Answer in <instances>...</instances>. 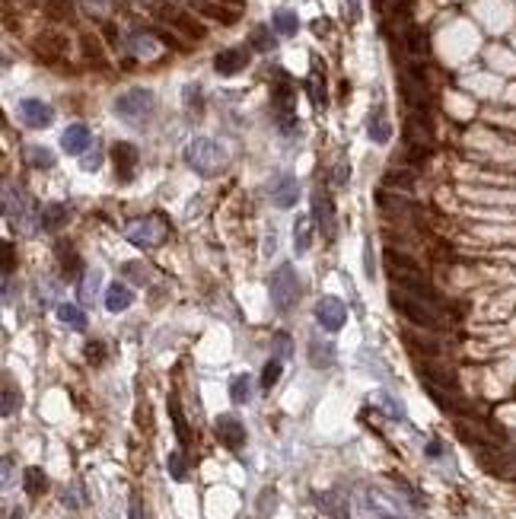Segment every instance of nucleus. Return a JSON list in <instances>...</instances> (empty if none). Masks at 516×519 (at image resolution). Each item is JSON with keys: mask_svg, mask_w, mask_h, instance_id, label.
I'll return each mask as SVG.
<instances>
[{"mask_svg": "<svg viewBox=\"0 0 516 519\" xmlns=\"http://www.w3.org/2000/svg\"><path fill=\"white\" fill-rule=\"evenodd\" d=\"M125 236L131 239L134 245H140V249H156V245H163V239L169 236V226L163 223V217H140L134 220L131 226L125 230Z\"/></svg>", "mask_w": 516, "mask_h": 519, "instance_id": "obj_5", "label": "nucleus"}, {"mask_svg": "<svg viewBox=\"0 0 516 519\" xmlns=\"http://www.w3.org/2000/svg\"><path fill=\"white\" fill-rule=\"evenodd\" d=\"M427 455H440V443H437V440L427 443Z\"/></svg>", "mask_w": 516, "mask_h": 519, "instance_id": "obj_51", "label": "nucleus"}, {"mask_svg": "<svg viewBox=\"0 0 516 519\" xmlns=\"http://www.w3.org/2000/svg\"><path fill=\"white\" fill-rule=\"evenodd\" d=\"M159 16H163V20L169 23L172 29H178V33H182V35H188V39H204V26L195 20V16H188V13H178V10H172V7L159 10Z\"/></svg>", "mask_w": 516, "mask_h": 519, "instance_id": "obj_13", "label": "nucleus"}, {"mask_svg": "<svg viewBox=\"0 0 516 519\" xmlns=\"http://www.w3.org/2000/svg\"><path fill=\"white\" fill-rule=\"evenodd\" d=\"M156 109V99H153L150 90H127L115 99V115L125 118L127 124H140L153 115Z\"/></svg>", "mask_w": 516, "mask_h": 519, "instance_id": "obj_4", "label": "nucleus"}, {"mask_svg": "<svg viewBox=\"0 0 516 519\" xmlns=\"http://www.w3.org/2000/svg\"><path fill=\"white\" fill-rule=\"evenodd\" d=\"M271 26H274V33H280V35H297L299 20L293 10H277V13L271 16Z\"/></svg>", "mask_w": 516, "mask_h": 519, "instance_id": "obj_23", "label": "nucleus"}, {"mask_svg": "<svg viewBox=\"0 0 516 519\" xmlns=\"http://www.w3.org/2000/svg\"><path fill=\"white\" fill-rule=\"evenodd\" d=\"M229 398H233L236 404H246L248 398H252V379H248V376H236L233 383H229Z\"/></svg>", "mask_w": 516, "mask_h": 519, "instance_id": "obj_28", "label": "nucleus"}, {"mask_svg": "<svg viewBox=\"0 0 516 519\" xmlns=\"http://www.w3.org/2000/svg\"><path fill=\"white\" fill-rule=\"evenodd\" d=\"M389 303H392L395 313H401L408 322H414L418 328H440V325H443L437 306H430L427 300L405 293V290H399V287H392V293H389Z\"/></svg>", "mask_w": 516, "mask_h": 519, "instance_id": "obj_1", "label": "nucleus"}, {"mask_svg": "<svg viewBox=\"0 0 516 519\" xmlns=\"http://www.w3.org/2000/svg\"><path fill=\"white\" fill-rule=\"evenodd\" d=\"M19 118H23L29 128H48V124L55 122V112H51V105L42 103V99H23V103H19Z\"/></svg>", "mask_w": 516, "mask_h": 519, "instance_id": "obj_10", "label": "nucleus"}, {"mask_svg": "<svg viewBox=\"0 0 516 519\" xmlns=\"http://www.w3.org/2000/svg\"><path fill=\"white\" fill-rule=\"evenodd\" d=\"M99 166H102V150L93 144V150H86V153H83V169H86V173H96Z\"/></svg>", "mask_w": 516, "mask_h": 519, "instance_id": "obj_37", "label": "nucleus"}, {"mask_svg": "<svg viewBox=\"0 0 516 519\" xmlns=\"http://www.w3.org/2000/svg\"><path fill=\"white\" fill-rule=\"evenodd\" d=\"M16 408H19V392H13L10 385H6L4 389V417H10Z\"/></svg>", "mask_w": 516, "mask_h": 519, "instance_id": "obj_41", "label": "nucleus"}, {"mask_svg": "<svg viewBox=\"0 0 516 519\" xmlns=\"http://www.w3.org/2000/svg\"><path fill=\"white\" fill-rule=\"evenodd\" d=\"M367 134L373 144H389L392 137V124L386 118V109H373L369 112V122H367Z\"/></svg>", "mask_w": 516, "mask_h": 519, "instance_id": "obj_17", "label": "nucleus"}, {"mask_svg": "<svg viewBox=\"0 0 516 519\" xmlns=\"http://www.w3.org/2000/svg\"><path fill=\"white\" fill-rule=\"evenodd\" d=\"M363 262H367V277H373V258H369V249L363 252Z\"/></svg>", "mask_w": 516, "mask_h": 519, "instance_id": "obj_49", "label": "nucleus"}, {"mask_svg": "<svg viewBox=\"0 0 516 519\" xmlns=\"http://www.w3.org/2000/svg\"><path fill=\"white\" fill-rule=\"evenodd\" d=\"M147 271H150V268H147V264H140V262H127L125 264V274L131 277V281H137V284H144L147 277H150Z\"/></svg>", "mask_w": 516, "mask_h": 519, "instance_id": "obj_38", "label": "nucleus"}, {"mask_svg": "<svg viewBox=\"0 0 516 519\" xmlns=\"http://www.w3.org/2000/svg\"><path fill=\"white\" fill-rule=\"evenodd\" d=\"M86 4H89V10H93V7H96V10H105L108 0H86Z\"/></svg>", "mask_w": 516, "mask_h": 519, "instance_id": "obj_50", "label": "nucleus"}, {"mask_svg": "<svg viewBox=\"0 0 516 519\" xmlns=\"http://www.w3.org/2000/svg\"><path fill=\"white\" fill-rule=\"evenodd\" d=\"M64 223H67V207L64 204H48L42 211V217H38V226L48 230V233H57Z\"/></svg>", "mask_w": 516, "mask_h": 519, "instance_id": "obj_19", "label": "nucleus"}, {"mask_svg": "<svg viewBox=\"0 0 516 519\" xmlns=\"http://www.w3.org/2000/svg\"><path fill=\"white\" fill-rule=\"evenodd\" d=\"M131 45H134V52H137V54H144V58H150V54H156V45H153V39H150V35H134V39H131Z\"/></svg>", "mask_w": 516, "mask_h": 519, "instance_id": "obj_35", "label": "nucleus"}, {"mask_svg": "<svg viewBox=\"0 0 516 519\" xmlns=\"http://www.w3.org/2000/svg\"><path fill=\"white\" fill-rule=\"evenodd\" d=\"M25 160H29L32 169H51L55 166V153L48 147H29L25 150Z\"/></svg>", "mask_w": 516, "mask_h": 519, "instance_id": "obj_25", "label": "nucleus"}, {"mask_svg": "<svg viewBox=\"0 0 516 519\" xmlns=\"http://www.w3.org/2000/svg\"><path fill=\"white\" fill-rule=\"evenodd\" d=\"M89 144L93 141H89L86 124H70V128L61 134V147H64V153H70V156H83Z\"/></svg>", "mask_w": 516, "mask_h": 519, "instance_id": "obj_14", "label": "nucleus"}, {"mask_svg": "<svg viewBox=\"0 0 516 519\" xmlns=\"http://www.w3.org/2000/svg\"><path fill=\"white\" fill-rule=\"evenodd\" d=\"M350 179V166H344V163H338V173H335V182L338 185H344V182Z\"/></svg>", "mask_w": 516, "mask_h": 519, "instance_id": "obj_47", "label": "nucleus"}, {"mask_svg": "<svg viewBox=\"0 0 516 519\" xmlns=\"http://www.w3.org/2000/svg\"><path fill=\"white\" fill-rule=\"evenodd\" d=\"M57 319H61L64 325L76 328V332H83V328H86V315H83V309L74 306V303H61V306H57Z\"/></svg>", "mask_w": 516, "mask_h": 519, "instance_id": "obj_21", "label": "nucleus"}, {"mask_svg": "<svg viewBox=\"0 0 516 519\" xmlns=\"http://www.w3.org/2000/svg\"><path fill=\"white\" fill-rule=\"evenodd\" d=\"M214 427H217V436H220V443L227 449H242V443H246V427L239 424V417L220 414Z\"/></svg>", "mask_w": 516, "mask_h": 519, "instance_id": "obj_11", "label": "nucleus"}, {"mask_svg": "<svg viewBox=\"0 0 516 519\" xmlns=\"http://www.w3.org/2000/svg\"><path fill=\"white\" fill-rule=\"evenodd\" d=\"M57 258H61V268H64V277H70V281H76L83 271V262L80 255H76L74 249H70V243H64L61 249H57Z\"/></svg>", "mask_w": 516, "mask_h": 519, "instance_id": "obj_20", "label": "nucleus"}, {"mask_svg": "<svg viewBox=\"0 0 516 519\" xmlns=\"http://www.w3.org/2000/svg\"><path fill=\"white\" fill-rule=\"evenodd\" d=\"M4 214H6V220H10L19 233H29L32 230L29 220L42 217V211H35V207L25 201V194L19 192V188H10V185L4 188Z\"/></svg>", "mask_w": 516, "mask_h": 519, "instance_id": "obj_6", "label": "nucleus"}, {"mask_svg": "<svg viewBox=\"0 0 516 519\" xmlns=\"http://www.w3.org/2000/svg\"><path fill=\"white\" fill-rule=\"evenodd\" d=\"M299 198V182L293 179V175H277L271 185V201L274 207H280V211H290L293 204H297Z\"/></svg>", "mask_w": 516, "mask_h": 519, "instance_id": "obj_12", "label": "nucleus"}, {"mask_svg": "<svg viewBox=\"0 0 516 519\" xmlns=\"http://www.w3.org/2000/svg\"><path fill=\"white\" fill-rule=\"evenodd\" d=\"M297 303H299V277L293 271V264L284 262L271 274V306L277 313H290Z\"/></svg>", "mask_w": 516, "mask_h": 519, "instance_id": "obj_3", "label": "nucleus"}, {"mask_svg": "<svg viewBox=\"0 0 516 519\" xmlns=\"http://www.w3.org/2000/svg\"><path fill=\"white\" fill-rule=\"evenodd\" d=\"M102 341H93V344H86V357L93 360V363H102Z\"/></svg>", "mask_w": 516, "mask_h": 519, "instance_id": "obj_45", "label": "nucleus"}, {"mask_svg": "<svg viewBox=\"0 0 516 519\" xmlns=\"http://www.w3.org/2000/svg\"><path fill=\"white\" fill-rule=\"evenodd\" d=\"M45 7H48V16H55V20H70V0H45Z\"/></svg>", "mask_w": 516, "mask_h": 519, "instance_id": "obj_32", "label": "nucleus"}, {"mask_svg": "<svg viewBox=\"0 0 516 519\" xmlns=\"http://www.w3.org/2000/svg\"><path fill=\"white\" fill-rule=\"evenodd\" d=\"M312 220L325 239H335V204H331V194L322 188L312 194Z\"/></svg>", "mask_w": 516, "mask_h": 519, "instance_id": "obj_8", "label": "nucleus"}, {"mask_svg": "<svg viewBox=\"0 0 516 519\" xmlns=\"http://www.w3.org/2000/svg\"><path fill=\"white\" fill-rule=\"evenodd\" d=\"M169 414H172V424H176V436L182 440V446H188L191 433H188V424H185V414H182V408H178L176 398H169Z\"/></svg>", "mask_w": 516, "mask_h": 519, "instance_id": "obj_26", "label": "nucleus"}, {"mask_svg": "<svg viewBox=\"0 0 516 519\" xmlns=\"http://www.w3.org/2000/svg\"><path fill=\"white\" fill-rule=\"evenodd\" d=\"M367 497H369V506H376V513H382V516H399L401 506L395 503V500H389L382 491H369Z\"/></svg>", "mask_w": 516, "mask_h": 519, "instance_id": "obj_27", "label": "nucleus"}, {"mask_svg": "<svg viewBox=\"0 0 516 519\" xmlns=\"http://www.w3.org/2000/svg\"><path fill=\"white\" fill-rule=\"evenodd\" d=\"M185 160H188V166L195 169L197 175H217L223 169V163H227V156H223L220 144H214L210 137H195V141L188 144V150H185Z\"/></svg>", "mask_w": 516, "mask_h": 519, "instance_id": "obj_2", "label": "nucleus"}, {"mask_svg": "<svg viewBox=\"0 0 516 519\" xmlns=\"http://www.w3.org/2000/svg\"><path fill=\"white\" fill-rule=\"evenodd\" d=\"M197 10H201L204 16H214V20H220V23H236V13H227L223 7H217V4H197Z\"/></svg>", "mask_w": 516, "mask_h": 519, "instance_id": "obj_31", "label": "nucleus"}, {"mask_svg": "<svg viewBox=\"0 0 516 519\" xmlns=\"http://www.w3.org/2000/svg\"><path fill=\"white\" fill-rule=\"evenodd\" d=\"M408 52H411V54H424L427 52V35L420 33V29H411V33H408Z\"/></svg>", "mask_w": 516, "mask_h": 519, "instance_id": "obj_33", "label": "nucleus"}, {"mask_svg": "<svg viewBox=\"0 0 516 519\" xmlns=\"http://www.w3.org/2000/svg\"><path fill=\"white\" fill-rule=\"evenodd\" d=\"M112 160H115V175H118L121 185L134 179V166H137V147L127 141H118L112 147Z\"/></svg>", "mask_w": 516, "mask_h": 519, "instance_id": "obj_9", "label": "nucleus"}, {"mask_svg": "<svg viewBox=\"0 0 516 519\" xmlns=\"http://www.w3.org/2000/svg\"><path fill=\"white\" fill-rule=\"evenodd\" d=\"M319 506H322L328 516H335V519H350L348 516V503H344L341 497H338L335 491H328V494H319Z\"/></svg>", "mask_w": 516, "mask_h": 519, "instance_id": "obj_24", "label": "nucleus"}, {"mask_svg": "<svg viewBox=\"0 0 516 519\" xmlns=\"http://www.w3.org/2000/svg\"><path fill=\"white\" fill-rule=\"evenodd\" d=\"M131 519H150V513L140 503V497H131Z\"/></svg>", "mask_w": 516, "mask_h": 519, "instance_id": "obj_44", "label": "nucleus"}, {"mask_svg": "<svg viewBox=\"0 0 516 519\" xmlns=\"http://www.w3.org/2000/svg\"><path fill=\"white\" fill-rule=\"evenodd\" d=\"M316 319L325 332H338V328L348 322V309H344V303L338 300V296H322V300L316 303Z\"/></svg>", "mask_w": 516, "mask_h": 519, "instance_id": "obj_7", "label": "nucleus"}, {"mask_svg": "<svg viewBox=\"0 0 516 519\" xmlns=\"http://www.w3.org/2000/svg\"><path fill=\"white\" fill-rule=\"evenodd\" d=\"M309 363L312 366H331V363H335V347L322 344L319 338H312L309 341Z\"/></svg>", "mask_w": 516, "mask_h": 519, "instance_id": "obj_22", "label": "nucleus"}, {"mask_svg": "<svg viewBox=\"0 0 516 519\" xmlns=\"http://www.w3.org/2000/svg\"><path fill=\"white\" fill-rule=\"evenodd\" d=\"M185 105H197V109H201V90H197V86H185Z\"/></svg>", "mask_w": 516, "mask_h": 519, "instance_id": "obj_43", "label": "nucleus"}, {"mask_svg": "<svg viewBox=\"0 0 516 519\" xmlns=\"http://www.w3.org/2000/svg\"><path fill=\"white\" fill-rule=\"evenodd\" d=\"M169 474H172L176 481L185 478V455H182V453H172V455H169Z\"/></svg>", "mask_w": 516, "mask_h": 519, "instance_id": "obj_40", "label": "nucleus"}, {"mask_svg": "<svg viewBox=\"0 0 516 519\" xmlns=\"http://www.w3.org/2000/svg\"><path fill=\"white\" fill-rule=\"evenodd\" d=\"M83 52H86L89 61H96V67H105V58H102L99 45H96V39H83Z\"/></svg>", "mask_w": 516, "mask_h": 519, "instance_id": "obj_39", "label": "nucleus"}, {"mask_svg": "<svg viewBox=\"0 0 516 519\" xmlns=\"http://www.w3.org/2000/svg\"><path fill=\"white\" fill-rule=\"evenodd\" d=\"M379 402L386 404V411H389V414H392V417H401V414H405V411H401V404H395L389 395H379Z\"/></svg>", "mask_w": 516, "mask_h": 519, "instance_id": "obj_46", "label": "nucleus"}, {"mask_svg": "<svg viewBox=\"0 0 516 519\" xmlns=\"http://www.w3.org/2000/svg\"><path fill=\"white\" fill-rule=\"evenodd\" d=\"M45 491V474H42V468H25V494L29 497H38V494Z\"/></svg>", "mask_w": 516, "mask_h": 519, "instance_id": "obj_29", "label": "nucleus"}, {"mask_svg": "<svg viewBox=\"0 0 516 519\" xmlns=\"http://www.w3.org/2000/svg\"><path fill=\"white\" fill-rule=\"evenodd\" d=\"M274 347H277V360L290 357V338L287 334H274Z\"/></svg>", "mask_w": 516, "mask_h": 519, "instance_id": "obj_42", "label": "nucleus"}, {"mask_svg": "<svg viewBox=\"0 0 516 519\" xmlns=\"http://www.w3.org/2000/svg\"><path fill=\"white\" fill-rule=\"evenodd\" d=\"M96 284H99V271H86V277L80 281V296H83L86 303L93 300L89 293H96Z\"/></svg>", "mask_w": 516, "mask_h": 519, "instance_id": "obj_36", "label": "nucleus"}, {"mask_svg": "<svg viewBox=\"0 0 516 519\" xmlns=\"http://www.w3.org/2000/svg\"><path fill=\"white\" fill-rule=\"evenodd\" d=\"M312 223H316L312 217H297V220H293V252H297V258L309 255V249H312Z\"/></svg>", "mask_w": 516, "mask_h": 519, "instance_id": "obj_16", "label": "nucleus"}, {"mask_svg": "<svg viewBox=\"0 0 516 519\" xmlns=\"http://www.w3.org/2000/svg\"><path fill=\"white\" fill-rule=\"evenodd\" d=\"M252 45L258 48V52H271V48H274L271 33H268L265 26H258V29H255V33H252Z\"/></svg>", "mask_w": 516, "mask_h": 519, "instance_id": "obj_34", "label": "nucleus"}, {"mask_svg": "<svg viewBox=\"0 0 516 519\" xmlns=\"http://www.w3.org/2000/svg\"><path fill=\"white\" fill-rule=\"evenodd\" d=\"M131 303H134V293L125 287V284H108V290H105V309L108 313H125Z\"/></svg>", "mask_w": 516, "mask_h": 519, "instance_id": "obj_18", "label": "nucleus"}, {"mask_svg": "<svg viewBox=\"0 0 516 519\" xmlns=\"http://www.w3.org/2000/svg\"><path fill=\"white\" fill-rule=\"evenodd\" d=\"M246 64H248V54L242 52V48H227V52H220L214 58V71L220 74V77H233V74H239Z\"/></svg>", "mask_w": 516, "mask_h": 519, "instance_id": "obj_15", "label": "nucleus"}, {"mask_svg": "<svg viewBox=\"0 0 516 519\" xmlns=\"http://www.w3.org/2000/svg\"><path fill=\"white\" fill-rule=\"evenodd\" d=\"M277 379H280V360L274 357V360H268L265 370H261V389L271 392L274 385H277Z\"/></svg>", "mask_w": 516, "mask_h": 519, "instance_id": "obj_30", "label": "nucleus"}, {"mask_svg": "<svg viewBox=\"0 0 516 519\" xmlns=\"http://www.w3.org/2000/svg\"><path fill=\"white\" fill-rule=\"evenodd\" d=\"M344 10H350V23L360 20V7H357V0H344Z\"/></svg>", "mask_w": 516, "mask_h": 519, "instance_id": "obj_48", "label": "nucleus"}]
</instances>
